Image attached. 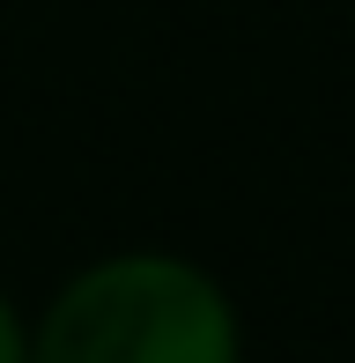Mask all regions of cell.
<instances>
[{"label": "cell", "instance_id": "7a4b0ae2", "mask_svg": "<svg viewBox=\"0 0 355 363\" xmlns=\"http://www.w3.org/2000/svg\"><path fill=\"white\" fill-rule=\"evenodd\" d=\"M0 363H30V311L0 289Z\"/></svg>", "mask_w": 355, "mask_h": 363}, {"label": "cell", "instance_id": "6da1fadb", "mask_svg": "<svg viewBox=\"0 0 355 363\" xmlns=\"http://www.w3.org/2000/svg\"><path fill=\"white\" fill-rule=\"evenodd\" d=\"M30 363H245V311L215 267L170 245H126L30 311Z\"/></svg>", "mask_w": 355, "mask_h": 363}]
</instances>
